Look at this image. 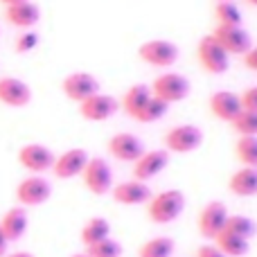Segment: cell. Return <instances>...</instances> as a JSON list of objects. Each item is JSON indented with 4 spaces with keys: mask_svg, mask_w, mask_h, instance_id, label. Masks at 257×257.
<instances>
[{
    "mask_svg": "<svg viewBox=\"0 0 257 257\" xmlns=\"http://www.w3.org/2000/svg\"><path fill=\"white\" fill-rule=\"evenodd\" d=\"M86 163H88V154H86V149H68V151H63L61 156L54 158L52 174L57 178H61V181H68V178L81 176Z\"/></svg>",
    "mask_w": 257,
    "mask_h": 257,
    "instance_id": "9a60e30c",
    "label": "cell"
},
{
    "mask_svg": "<svg viewBox=\"0 0 257 257\" xmlns=\"http://www.w3.org/2000/svg\"><path fill=\"white\" fill-rule=\"evenodd\" d=\"M228 190L235 196H244V199L257 196V169L255 167L237 169L230 176V181H228Z\"/></svg>",
    "mask_w": 257,
    "mask_h": 257,
    "instance_id": "44dd1931",
    "label": "cell"
},
{
    "mask_svg": "<svg viewBox=\"0 0 257 257\" xmlns=\"http://www.w3.org/2000/svg\"><path fill=\"white\" fill-rule=\"evenodd\" d=\"M174 248L176 244L172 237H151L138 248V257H172Z\"/></svg>",
    "mask_w": 257,
    "mask_h": 257,
    "instance_id": "d4e9b609",
    "label": "cell"
},
{
    "mask_svg": "<svg viewBox=\"0 0 257 257\" xmlns=\"http://www.w3.org/2000/svg\"><path fill=\"white\" fill-rule=\"evenodd\" d=\"M0 102L5 106L23 108L32 102V88L16 77H0Z\"/></svg>",
    "mask_w": 257,
    "mask_h": 257,
    "instance_id": "2e32d148",
    "label": "cell"
},
{
    "mask_svg": "<svg viewBox=\"0 0 257 257\" xmlns=\"http://www.w3.org/2000/svg\"><path fill=\"white\" fill-rule=\"evenodd\" d=\"M81 178H84L86 190L95 196H104L113 190V169H111V165L104 158H99V156L88 158L84 172H81Z\"/></svg>",
    "mask_w": 257,
    "mask_h": 257,
    "instance_id": "3957f363",
    "label": "cell"
},
{
    "mask_svg": "<svg viewBox=\"0 0 257 257\" xmlns=\"http://www.w3.org/2000/svg\"><path fill=\"white\" fill-rule=\"evenodd\" d=\"M50 196H52V185H50V181L43 178L41 174H32V176L23 178L16 187V201L23 208L43 205Z\"/></svg>",
    "mask_w": 257,
    "mask_h": 257,
    "instance_id": "5b68a950",
    "label": "cell"
},
{
    "mask_svg": "<svg viewBox=\"0 0 257 257\" xmlns=\"http://www.w3.org/2000/svg\"><path fill=\"white\" fill-rule=\"evenodd\" d=\"M228 210L223 203H219V201H212V203H208L203 210L199 212V232L201 237H205V239H212L219 235V232L226 228V221H228Z\"/></svg>",
    "mask_w": 257,
    "mask_h": 257,
    "instance_id": "4fadbf2b",
    "label": "cell"
},
{
    "mask_svg": "<svg viewBox=\"0 0 257 257\" xmlns=\"http://www.w3.org/2000/svg\"><path fill=\"white\" fill-rule=\"evenodd\" d=\"M183 210H185V194L181 190H165L160 194H154L147 203V214L158 226L176 221Z\"/></svg>",
    "mask_w": 257,
    "mask_h": 257,
    "instance_id": "6da1fadb",
    "label": "cell"
},
{
    "mask_svg": "<svg viewBox=\"0 0 257 257\" xmlns=\"http://www.w3.org/2000/svg\"><path fill=\"white\" fill-rule=\"evenodd\" d=\"M5 18H7L9 25L30 30V27H34L36 23H39L41 9L36 7L34 3L25 0V3H18V5H9V7L5 9Z\"/></svg>",
    "mask_w": 257,
    "mask_h": 257,
    "instance_id": "ffe728a7",
    "label": "cell"
},
{
    "mask_svg": "<svg viewBox=\"0 0 257 257\" xmlns=\"http://www.w3.org/2000/svg\"><path fill=\"white\" fill-rule=\"evenodd\" d=\"M0 3H3L5 7H9V5H18V3H25V0H0Z\"/></svg>",
    "mask_w": 257,
    "mask_h": 257,
    "instance_id": "74e56055",
    "label": "cell"
},
{
    "mask_svg": "<svg viewBox=\"0 0 257 257\" xmlns=\"http://www.w3.org/2000/svg\"><path fill=\"white\" fill-rule=\"evenodd\" d=\"M86 255L88 257H122V244L115 241L113 237L97 241L93 246H86Z\"/></svg>",
    "mask_w": 257,
    "mask_h": 257,
    "instance_id": "f546056e",
    "label": "cell"
},
{
    "mask_svg": "<svg viewBox=\"0 0 257 257\" xmlns=\"http://www.w3.org/2000/svg\"><path fill=\"white\" fill-rule=\"evenodd\" d=\"M111 196H113V201H117V203H122V205H142V203H149V199L154 194H151L147 183L131 178V181L113 185Z\"/></svg>",
    "mask_w": 257,
    "mask_h": 257,
    "instance_id": "e0dca14e",
    "label": "cell"
},
{
    "mask_svg": "<svg viewBox=\"0 0 257 257\" xmlns=\"http://www.w3.org/2000/svg\"><path fill=\"white\" fill-rule=\"evenodd\" d=\"M228 3H232V0H228Z\"/></svg>",
    "mask_w": 257,
    "mask_h": 257,
    "instance_id": "60d3db41",
    "label": "cell"
},
{
    "mask_svg": "<svg viewBox=\"0 0 257 257\" xmlns=\"http://www.w3.org/2000/svg\"><path fill=\"white\" fill-rule=\"evenodd\" d=\"M214 16L219 25H241V12L235 3H228V0H219V5L214 7Z\"/></svg>",
    "mask_w": 257,
    "mask_h": 257,
    "instance_id": "f1b7e54d",
    "label": "cell"
},
{
    "mask_svg": "<svg viewBox=\"0 0 257 257\" xmlns=\"http://www.w3.org/2000/svg\"><path fill=\"white\" fill-rule=\"evenodd\" d=\"M149 99H151V88L147 84H136L124 93V97H122V102H120V108H124V113L128 117H136Z\"/></svg>",
    "mask_w": 257,
    "mask_h": 257,
    "instance_id": "7402d4cb",
    "label": "cell"
},
{
    "mask_svg": "<svg viewBox=\"0 0 257 257\" xmlns=\"http://www.w3.org/2000/svg\"><path fill=\"white\" fill-rule=\"evenodd\" d=\"M226 230H230L232 235H239L241 239H253L257 235V223L250 217H244V214H230L226 221Z\"/></svg>",
    "mask_w": 257,
    "mask_h": 257,
    "instance_id": "83f0119b",
    "label": "cell"
},
{
    "mask_svg": "<svg viewBox=\"0 0 257 257\" xmlns=\"http://www.w3.org/2000/svg\"><path fill=\"white\" fill-rule=\"evenodd\" d=\"M241 59H244V66L248 68V70L257 72V45H253V48H250Z\"/></svg>",
    "mask_w": 257,
    "mask_h": 257,
    "instance_id": "e575fe53",
    "label": "cell"
},
{
    "mask_svg": "<svg viewBox=\"0 0 257 257\" xmlns=\"http://www.w3.org/2000/svg\"><path fill=\"white\" fill-rule=\"evenodd\" d=\"M214 246L221 250L226 257H244L250 248V241L248 239H241L239 235H232L230 230L223 228L217 237H214Z\"/></svg>",
    "mask_w": 257,
    "mask_h": 257,
    "instance_id": "603a6c76",
    "label": "cell"
},
{
    "mask_svg": "<svg viewBox=\"0 0 257 257\" xmlns=\"http://www.w3.org/2000/svg\"><path fill=\"white\" fill-rule=\"evenodd\" d=\"M54 158L57 156L45 145H39V142H30V145H23L18 149V163L32 174H43L48 169H52Z\"/></svg>",
    "mask_w": 257,
    "mask_h": 257,
    "instance_id": "30bf717a",
    "label": "cell"
},
{
    "mask_svg": "<svg viewBox=\"0 0 257 257\" xmlns=\"http://www.w3.org/2000/svg\"><path fill=\"white\" fill-rule=\"evenodd\" d=\"M167 111H169V104L151 95V99L145 104V106H142V111L138 113V115L133 117V120L142 122V124H151V122H158V120H163V117L167 115Z\"/></svg>",
    "mask_w": 257,
    "mask_h": 257,
    "instance_id": "4316f807",
    "label": "cell"
},
{
    "mask_svg": "<svg viewBox=\"0 0 257 257\" xmlns=\"http://www.w3.org/2000/svg\"><path fill=\"white\" fill-rule=\"evenodd\" d=\"M39 45V34H34V32H25V34H21L16 39V52L18 54H27V52H32V50Z\"/></svg>",
    "mask_w": 257,
    "mask_h": 257,
    "instance_id": "1f68e13d",
    "label": "cell"
},
{
    "mask_svg": "<svg viewBox=\"0 0 257 257\" xmlns=\"http://www.w3.org/2000/svg\"><path fill=\"white\" fill-rule=\"evenodd\" d=\"M108 154L120 163H136L145 154V145L133 133H115L108 140Z\"/></svg>",
    "mask_w": 257,
    "mask_h": 257,
    "instance_id": "5bb4252c",
    "label": "cell"
},
{
    "mask_svg": "<svg viewBox=\"0 0 257 257\" xmlns=\"http://www.w3.org/2000/svg\"><path fill=\"white\" fill-rule=\"evenodd\" d=\"M196 257H226V255H223L214 244H205V246H199Z\"/></svg>",
    "mask_w": 257,
    "mask_h": 257,
    "instance_id": "836d02e7",
    "label": "cell"
},
{
    "mask_svg": "<svg viewBox=\"0 0 257 257\" xmlns=\"http://www.w3.org/2000/svg\"><path fill=\"white\" fill-rule=\"evenodd\" d=\"M79 237H81V244L84 246H93V244H97V241L111 237V223L104 217H93L84 223Z\"/></svg>",
    "mask_w": 257,
    "mask_h": 257,
    "instance_id": "cb8c5ba5",
    "label": "cell"
},
{
    "mask_svg": "<svg viewBox=\"0 0 257 257\" xmlns=\"http://www.w3.org/2000/svg\"><path fill=\"white\" fill-rule=\"evenodd\" d=\"M7 248H9V241H7V237H5V232L0 230V257L7 255Z\"/></svg>",
    "mask_w": 257,
    "mask_h": 257,
    "instance_id": "d590c367",
    "label": "cell"
},
{
    "mask_svg": "<svg viewBox=\"0 0 257 257\" xmlns=\"http://www.w3.org/2000/svg\"><path fill=\"white\" fill-rule=\"evenodd\" d=\"M70 257H88L86 253H75V255H70Z\"/></svg>",
    "mask_w": 257,
    "mask_h": 257,
    "instance_id": "f35d334b",
    "label": "cell"
},
{
    "mask_svg": "<svg viewBox=\"0 0 257 257\" xmlns=\"http://www.w3.org/2000/svg\"><path fill=\"white\" fill-rule=\"evenodd\" d=\"M61 90L68 99L81 104L84 99H88V97H93L95 93H99V81L95 79L90 72H72V75H68L66 79H63Z\"/></svg>",
    "mask_w": 257,
    "mask_h": 257,
    "instance_id": "8fae6325",
    "label": "cell"
},
{
    "mask_svg": "<svg viewBox=\"0 0 257 257\" xmlns=\"http://www.w3.org/2000/svg\"><path fill=\"white\" fill-rule=\"evenodd\" d=\"M239 97H241V106H244V111H255L257 113V86L244 90Z\"/></svg>",
    "mask_w": 257,
    "mask_h": 257,
    "instance_id": "d6a6232c",
    "label": "cell"
},
{
    "mask_svg": "<svg viewBox=\"0 0 257 257\" xmlns=\"http://www.w3.org/2000/svg\"><path fill=\"white\" fill-rule=\"evenodd\" d=\"M196 57H199V63L205 72L210 75H223V72L230 68V54L217 43L212 34L203 36L199 41V48H196Z\"/></svg>",
    "mask_w": 257,
    "mask_h": 257,
    "instance_id": "7a4b0ae2",
    "label": "cell"
},
{
    "mask_svg": "<svg viewBox=\"0 0 257 257\" xmlns=\"http://www.w3.org/2000/svg\"><path fill=\"white\" fill-rule=\"evenodd\" d=\"M235 154L244 167L257 169V136H239L235 145Z\"/></svg>",
    "mask_w": 257,
    "mask_h": 257,
    "instance_id": "484cf974",
    "label": "cell"
},
{
    "mask_svg": "<svg viewBox=\"0 0 257 257\" xmlns=\"http://www.w3.org/2000/svg\"><path fill=\"white\" fill-rule=\"evenodd\" d=\"M5 257H34V255L27 253V250H16V253H7Z\"/></svg>",
    "mask_w": 257,
    "mask_h": 257,
    "instance_id": "8d00e7d4",
    "label": "cell"
},
{
    "mask_svg": "<svg viewBox=\"0 0 257 257\" xmlns=\"http://www.w3.org/2000/svg\"><path fill=\"white\" fill-rule=\"evenodd\" d=\"M149 88L154 97L163 99L167 104H176V102H183L190 95V79L178 75V72H165V75L156 77Z\"/></svg>",
    "mask_w": 257,
    "mask_h": 257,
    "instance_id": "277c9868",
    "label": "cell"
},
{
    "mask_svg": "<svg viewBox=\"0 0 257 257\" xmlns=\"http://www.w3.org/2000/svg\"><path fill=\"white\" fill-rule=\"evenodd\" d=\"M230 124L239 136H257V113L255 111H241Z\"/></svg>",
    "mask_w": 257,
    "mask_h": 257,
    "instance_id": "4dcf8cb0",
    "label": "cell"
},
{
    "mask_svg": "<svg viewBox=\"0 0 257 257\" xmlns=\"http://www.w3.org/2000/svg\"><path fill=\"white\" fill-rule=\"evenodd\" d=\"M169 165V151L167 149H151L145 151L140 158L133 163V178L136 181H151L156 178L165 167Z\"/></svg>",
    "mask_w": 257,
    "mask_h": 257,
    "instance_id": "7c38bea8",
    "label": "cell"
},
{
    "mask_svg": "<svg viewBox=\"0 0 257 257\" xmlns=\"http://www.w3.org/2000/svg\"><path fill=\"white\" fill-rule=\"evenodd\" d=\"M212 36L217 39V43L221 45L228 54H239V57H244V54L253 48L250 34L241 25H217Z\"/></svg>",
    "mask_w": 257,
    "mask_h": 257,
    "instance_id": "ba28073f",
    "label": "cell"
},
{
    "mask_svg": "<svg viewBox=\"0 0 257 257\" xmlns=\"http://www.w3.org/2000/svg\"><path fill=\"white\" fill-rule=\"evenodd\" d=\"M117 111H120V102L113 95H104V93H95L93 97L84 99L79 104L81 117L88 122H104L115 115Z\"/></svg>",
    "mask_w": 257,
    "mask_h": 257,
    "instance_id": "9c48e42d",
    "label": "cell"
},
{
    "mask_svg": "<svg viewBox=\"0 0 257 257\" xmlns=\"http://www.w3.org/2000/svg\"><path fill=\"white\" fill-rule=\"evenodd\" d=\"M0 230L5 232L7 241H18L23 239V235L27 232V210L23 205H14L0 219Z\"/></svg>",
    "mask_w": 257,
    "mask_h": 257,
    "instance_id": "d6986e66",
    "label": "cell"
},
{
    "mask_svg": "<svg viewBox=\"0 0 257 257\" xmlns=\"http://www.w3.org/2000/svg\"><path fill=\"white\" fill-rule=\"evenodd\" d=\"M248 5H253V7H257V0H246Z\"/></svg>",
    "mask_w": 257,
    "mask_h": 257,
    "instance_id": "ab89813d",
    "label": "cell"
},
{
    "mask_svg": "<svg viewBox=\"0 0 257 257\" xmlns=\"http://www.w3.org/2000/svg\"><path fill=\"white\" fill-rule=\"evenodd\" d=\"M210 111L219 120L232 122L244 111V106H241V97L237 93H232V90H219V93H214L210 97Z\"/></svg>",
    "mask_w": 257,
    "mask_h": 257,
    "instance_id": "ac0fdd59",
    "label": "cell"
},
{
    "mask_svg": "<svg viewBox=\"0 0 257 257\" xmlns=\"http://www.w3.org/2000/svg\"><path fill=\"white\" fill-rule=\"evenodd\" d=\"M140 59L149 66L156 68H169L178 61V45L172 43V41H163V39H154L147 41V43L140 45L138 50Z\"/></svg>",
    "mask_w": 257,
    "mask_h": 257,
    "instance_id": "52a82bcc",
    "label": "cell"
},
{
    "mask_svg": "<svg viewBox=\"0 0 257 257\" xmlns=\"http://www.w3.org/2000/svg\"><path fill=\"white\" fill-rule=\"evenodd\" d=\"M203 142V131L196 124H178L165 133V149L172 154H190Z\"/></svg>",
    "mask_w": 257,
    "mask_h": 257,
    "instance_id": "8992f818",
    "label": "cell"
}]
</instances>
